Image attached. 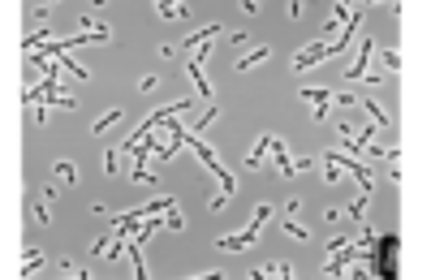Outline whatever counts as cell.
<instances>
[{
    "instance_id": "cell-1",
    "label": "cell",
    "mask_w": 431,
    "mask_h": 280,
    "mask_svg": "<svg viewBox=\"0 0 431 280\" xmlns=\"http://www.w3.org/2000/svg\"><path fill=\"white\" fill-rule=\"evenodd\" d=\"M263 220H267V207H259L254 220H250V228H242L237 237H224V242H216V246H220V250H242V246H250L254 237H259V228H263Z\"/></svg>"
},
{
    "instance_id": "cell-2",
    "label": "cell",
    "mask_w": 431,
    "mask_h": 280,
    "mask_svg": "<svg viewBox=\"0 0 431 280\" xmlns=\"http://www.w3.org/2000/svg\"><path fill=\"white\" fill-rule=\"evenodd\" d=\"M267 151L276 156V164H280V172H285V177H293V172H298V164L285 156V142H276V138H272V146H267Z\"/></svg>"
},
{
    "instance_id": "cell-3",
    "label": "cell",
    "mask_w": 431,
    "mask_h": 280,
    "mask_svg": "<svg viewBox=\"0 0 431 280\" xmlns=\"http://www.w3.org/2000/svg\"><path fill=\"white\" fill-rule=\"evenodd\" d=\"M302 100H310V104H328V100H336L332 90H302Z\"/></svg>"
},
{
    "instance_id": "cell-4",
    "label": "cell",
    "mask_w": 431,
    "mask_h": 280,
    "mask_svg": "<svg viewBox=\"0 0 431 280\" xmlns=\"http://www.w3.org/2000/svg\"><path fill=\"white\" fill-rule=\"evenodd\" d=\"M56 172H61V177H69V181L78 177V172H74V164H69V160H61V164H56Z\"/></svg>"
},
{
    "instance_id": "cell-5",
    "label": "cell",
    "mask_w": 431,
    "mask_h": 280,
    "mask_svg": "<svg viewBox=\"0 0 431 280\" xmlns=\"http://www.w3.org/2000/svg\"><path fill=\"white\" fill-rule=\"evenodd\" d=\"M117 116H121V108H112V112H108V116H100V125H95V130H108V125H112V121H117Z\"/></svg>"
},
{
    "instance_id": "cell-6",
    "label": "cell",
    "mask_w": 431,
    "mask_h": 280,
    "mask_svg": "<svg viewBox=\"0 0 431 280\" xmlns=\"http://www.w3.org/2000/svg\"><path fill=\"white\" fill-rule=\"evenodd\" d=\"M250 60H267V48H254V52H250V56H246V60H242V69L250 65Z\"/></svg>"
}]
</instances>
